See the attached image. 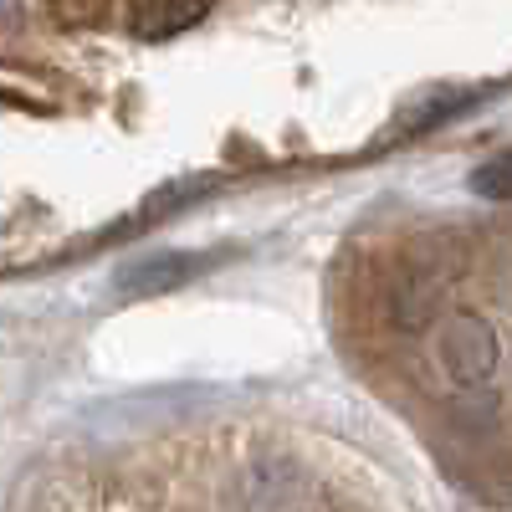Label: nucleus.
<instances>
[{
  "label": "nucleus",
  "mask_w": 512,
  "mask_h": 512,
  "mask_svg": "<svg viewBox=\"0 0 512 512\" xmlns=\"http://www.w3.org/2000/svg\"><path fill=\"white\" fill-rule=\"evenodd\" d=\"M200 267H205V256H195V251H149L118 272V292L123 297H159V292L185 287Z\"/></svg>",
  "instance_id": "f257e3e1"
},
{
  "label": "nucleus",
  "mask_w": 512,
  "mask_h": 512,
  "mask_svg": "<svg viewBox=\"0 0 512 512\" xmlns=\"http://www.w3.org/2000/svg\"><path fill=\"white\" fill-rule=\"evenodd\" d=\"M216 0H128V26L144 41H169L190 31L195 21H205V11Z\"/></svg>",
  "instance_id": "f03ea898"
},
{
  "label": "nucleus",
  "mask_w": 512,
  "mask_h": 512,
  "mask_svg": "<svg viewBox=\"0 0 512 512\" xmlns=\"http://www.w3.org/2000/svg\"><path fill=\"white\" fill-rule=\"evenodd\" d=\"M472 190H477L482 200H492V205H507V200H512V154L487 159L477 175H472Z\"/></svg>",
  "instance_id": "7ed1b4c3"
},
{
  "label": "nucleus",
  "mask_w": 512,
  "mask_h": 512,
  "mask_svg": "<svg viewBox=\"0 0 512 512\" xmlns=\"http://www.w3.org/2000/svg\"><path fill=\"white\" fill-rule=\"evenodd\" d=\"M0 21L16 26V21H21V0H0Z\"/></svg>",
  "instance_id": "20e7f679"
}]
</instances>
